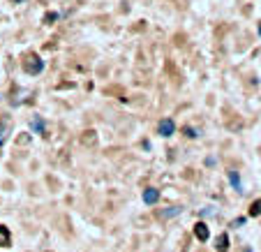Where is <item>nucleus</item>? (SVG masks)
Instances as JSON below:
<instances>
[{
    "label": "nucleus",
    "instance_id": "f257e3e1",
    "mask_svg": "<svg viewBox=\"0 0 261 252\" xmlns=\"http://www.w3.org/2000/svg\"><path fill=\"white\" fill-rule=\"evenodd\" d=\"M23 67H26V72H28V74H40L44 70V63L40 60V58H37V56H30V58L26 60V65H23Z\"/></svg>",
    "mask_w": 261,
    "mask_h": 252
},
{
    "label": "nucleus",
    "instance_id": "f03ea898",
    "mask_svg": "<svg viewBox=\"0 0 261 252\" xmlns=\"http://www.w3.org/2000/svg\"><path fill=\"white\" fill-rule=\"evenodd\" d=\"M194 236H197L201 243H206L210 238V231H208V227H206V222H197L194 224Z\"/></svg>",
    "mask_w": 261,
    "mask_h": 252
},
{
    "label": "nucleus",
    "instance_id": "7ed1b4c3",
    "mask_svg": "<svg viewBox=\"0 0 261 252\" xmlns=\"http://www.w3.org/2000/svg\"><path fill=\"white\" fill-rule=\"evenodd\" d=\"M174 130H176V125H174V120H171V118H164V120L160 123V134H162V137H171V134H174Z\"/></svg>",
    "mask_w": 261,
    "mask_h": 252
},
{
    "label": "nucleus",
    "instance_id": "20e7f679",
    "mask_svg": "<svg viewBox=\"0 0 261 252\" xmlns=\"http://www.w3.org/2000/svg\"><path fill=\"white\" fill-rule=\"evenodd\" d=\"M157 199H160V190H155V188L144 190V204H148V206H153V204H155Z\"/></svg>",
    "mask_w": 261,
    "mask_h": 252
},
{
    "label": "nucleus",
    "instance_id": "39448f33",
    "mask_svg": "<svg viewBox=\"0 0 261 252\" xmlns=\"http://www.w3.org/2000/svg\"><path fill=\"white\" fill-rule=\"evenodd\" d=\"M10 243H12V234H10V229L0 224V248H7Z\"/></svg>",
    "mask_w": 261,
    "mask_h": 252
},
{
    "label": "nucleus",
    "instance_id": "423d86ee",
    "mask_svg": "<svg viewBox=\"0 0 261 252\" xmlns=\"http://www.w3.org/2000/svg\"><path fill=\"white\" fill-rule=\"evenodd\" d=\"M180 206H169L167 210H162V213H160V218H174V215H178V213H180Z\"/></svg>",
    "mask_w": 261,
    "mask_h": 252
},
{
    "label": "nucleus",
    "instance_id": "0eeeda50",
    "mask_svg": "<svg viewBox=\"0 0 261 252\" xmlns=\"http://www.w3.org/2000/svg\"><path fill=\"white\" fill-rule=\"evenodd\" d=\"M229 180H231V185L238 190V192H243V185H240V176H238V171H231L229 174Z\"/></svg>",
    "mask_w": 261,
    "mask_h": 252
},
{
    "label": "nucleus",
    "instance_id": "6e6552de",
    "mask_svg": "<svg viewBox=\"0 0 261 252\" xmlns=\"http://www.w3.org/2000/svg\"><path fill=\"white\" fill-rule=\"evenodd\" d=\"M227 248H229V236H227V234H222V236L218 238V250L224 252Z\"/></svg>",
    "mask_w": 261,
    "mask_h": 252
},
{
    "label": "nucleus",
    "instance_id": "1a4fd4ad",
    "mask_svg": "<svg viewBox=\"0 0 261 252\" xmlns=\"http://www.w3.org/2000/svg\"><path fill=\"white\" fill-rule=\"evenodd\" d=\"M250 215H252V218H254V215H261V199L252 201V206H250Z\"/></svg>",
    "mask_w": 261,
    "mask_h": 252
},
{
    "label": "nucleus",
    "instance_id": "9d476101",
    "mask_svg": "<svg viewBox=\"0 0 261 252\" xmlns=\"http://www.w3.org/2000/svg\"><path fill=\"white\" fill-rule=\"evenodd\" d=\"M7 132H10V123H2V127H0V146L5 144V139H7Z\"/></svg>",
    "mask_w": 261,
    "mask_h": 252
},
{
    "label": "nucleus",
    "instance_id": "9b49d317",
    "mask_svg": "<svg viewBox=\"0 0 261 252\" xmlns=\"http://www.w3.org/2000/svg\"><path fill=\"white\" fill-rule=\"evenodd\" d=\"M32 127H35V132H42V130H44V123L40 120V118H37V120L32 123Z\"/></svg>",
    "mask_w": 261,
    "mask_h": 252
}]
</instances>
